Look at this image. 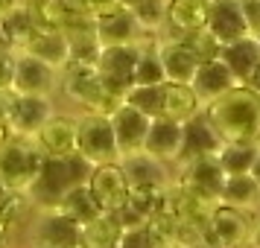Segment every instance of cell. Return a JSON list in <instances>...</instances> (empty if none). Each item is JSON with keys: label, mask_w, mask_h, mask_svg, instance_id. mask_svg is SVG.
Instances as JSON below:
<instances>
[{"label": "cell", "mask_w": 260, "mask_h": 248, "mask_svg": "<svg viewBox=\"0 0 260 248\" xmlns=\"http://www.w3.org/2000/svg\"><path fill=\"white\" fill-rule=\"evenodd\" d=\"M143 41H135V44H106L96 53L94 67L96 73L103 76L106 88L114 96L123 99V94L129 91L132 85V73H135V61H138V53H141Z\"/></svg>", "instance_id": "8992f818"}, {"label": "cell", "mask_w": 260, "mask_h": 248, "mask_svg": "<svg viewBox=\"0 0 260 248\" xmlns=\"http://www.w3.org/2000/svg\"><path fill=\"white\" fill-rule=\"evenodd\" d=\"M12 228H15V222L9 219V216H3V213H0V245H6V242H9Z\"/></svg>", "instance_id": "d590c367"}, {"label": "cell", "mask_w": 260, "mask_h": 248, "mask_svg": "<svg viewBox=\"0 0 260 248\" xmlns=\"http://www.w3.org/2000/svg\"><path fill=\"white\" fill-rule=\"evenodd\" d=\"M202 99L196 96V91L190 88V82H161V117L170 120H184L196 117L202 111Z\"/></svg>", "instance_id": "603a6c76"}, {"label": "cell", "mask_w": 260, "mask_h": 248, "mask_svg": "<svg viewBox=\"0 0 260 248\" xmlns=\"http://www.w3.org/2000/svg\"><path fill=\"white\" fill-rule=\"evenodd\" d=\"M254 231V216L246 207H234L216 201L211 216H208V245H225V248H237V245H248Z\"/></svg>", "instance_id": "5b68a950"}, {"label": "cell", "mask_w": 260, "mask_h": 248, "mask_svg": "<svg viewBox=\"0 0 260 248\" xmlns=\"http://www.w3.org/2000/svg\"><path fill=\"white\" fill-rule=\"evenodd\" d=\"M44 149L36 143V137L12 134L6 143H0V184L12 190H29L44 166Z\"/></svg>", "instance_id": "3957f363"}, {"label": "cell", "mask_w": 260, "mask_h": 248, "mask_svg": "<svg viewBox=\"0 0 260 248\" xmlns=\"http://www.w3.org/2000/svg\"><path fill=\"white\" fill-rule=\"evenodd\" d=\"M178 164H181V169H178L176 184H181L184 190H190V193H196L208 201H219L225 169L219 166L216 155H199V158H187V161H178Z\"/></svg>", "instance_id": "30bf717a"}, {"label": "cell", "mask_w": 260, "mask_h": 248, "mask_svg": "<svg viewBox=\"0 0 260 248\" xmlns=\"http://www.w3.org/2000/svg\"><path fill=\"white\" fill-rule=\"evenodd\" d=\"M135 21L141 24V29L146 36L164 32L167 26V0H138L135 6H129Z\"/></svg>", "instance_id": "f546056e"}, {"label": "cell", "mask_w": 260, "mask_h": 248, "mask_svg": "<svg viewBox=\"0 0 260 248\" xmlns=\"http://www.w3.org/2000/svg\"><path fill=\"white\" fill-rule=\"evenodd\" d=\"M187 44L193 50H196V56H199V61H205V59H216L219 56V50H222V44L216 41V38L202 26V29H196V32H187Z\"/></svg>", "instance_id": "1f68e13d"}, {"label": "cell", "mask_w": 260, "mask_h": 248, "mask_svg": "<svg viewBox=\"0 0 260 248\" xmlns=\"http://www.w3.org/2000/svg\"><path fill=\"white\" fill-rule=\"evenodd\" d=\"M59 88L71 96L73 102H79L85 111H100V114H111L114 108L123 102L106 88L103 76L96 73L94 64H79V61H68L59 70Z\"/></svg>", "instance_id": "7a4b0ae2"}, {"label": "cell", "mask_w": 260, "mask_h": 248, "mask_svg": "<svg viewBox=\"0 0 260 248\" xmlns=\"http://www.w3.org/2000/svg\"><path fill=\"white\" fill-rule=\"evenodd\" d=\"M120 3H123V6H135V3H138V0H120Z\"/></svg>", "instance_id": "7bdbcfd3"}, {"label": "cell", "mask_w": 260, "mask_h": 248, "mask_svg": "<svg viewBox=\"0 0 260 248\" xmlns=\"http://www.w3.org/2000/svg\"><path fill=\"white\" fill-rule=\"evenodd\" d=\"M248 88H251V91H257V94H260V64H257V67H254V73H251V76H248Z\"/></svg>", "instance_id": "74e56055"}, {"label": "cell", "mask_w": 260, "mask_h": 248, "mask_svg": "<svg viewBox=\"0 0 260 248\" xmlns=\"http://www.w3.org/2000/svg\"><path fill=\"white\" fill-rule=\"evenodd\" d=\"M12 137V129H9V123L6 120H0V143H6Z\"/></svg>", "instance_id": "f35d334b"}, {"label": "cell", "mask_w": 260, "mask_h": 248, "mask_svg": "<svg viewBox=\"0 0 260 248\" xmlns=\"http://www.w3.org/2000/svg\"><path fill=\"white\" fill-rule=\"evenodd\" d=\"M219 59L228 64V70L234 73L237 82L246 85L248 76H251V73H254V67L260 64L257 38L248 32V36H240V38H234V41L222 44V50H219Z\"/></svg>", "instance_id": "7402d4cb"}, {"label": "cell", "mask_w": 260, "mask_h": 248, "mask_svg": "<svg viewBox=\"0 0 260 248\" xmlns=\"http://www.w3.org/2000/svg\"><path fill=\"white\" fill-rule=\"evenodd\" d=\"M234 85H240V82L234 79V73L228 70V64L219 56L199 61V67H196L193 79H190V88L196 91V96L202 99V105H208L211 99H216L219 94H225Z\"/></svg>", "instance_id": "ffe728a7"}, {"label": "cell", "mask_w": 260, "mask_h": 248, "mask_svg": "<svg viewBox=\"0 0 260 248\" xmlns=\"http://www.w3.org/2000/svg\"><path fill=\"white\" fill-rule=\"evenodd\" d=\"M9 96H12V91H0V120H6V108H9Z\"/></svg>", "instance_id": "8d00e7d4"}, {"label": "cell", "mask_w": 260, "mask_h": 248, "mask_svg": "<svg viewBox=\"0 0 260 248\" xmlns=\"http://www.w3.org/2000/svg\"><path fill=\"white\" fill-rule=\"evenodd\" d=\"M143 152L155 155L164 164L178 161V152H181V123L170 117H152L146 140H143Z\"/></svg>", "instance_id": "44dd1931"}, {"label": "cell", "mask_w": 260, "mask_h": 248, "mask_svg": "<svg viewBox=\"0 0 260 248\" xmlns=\"http://www.w3.org/2000/svg\"><path fill=\"white\" fill-rule=\"evenodd\" d=\"M56 207L64 210L71 219H76L79 225L91 222L96 213H103V210H100V204L94 201V196H91L88 184H85V178H82V181H73L71 187L61 193L59 199H56Z\"/></svg>", "instance_id": "4316f807"}, {"label": "cell", "mask_w": 260, "mask_h": 248, "mask_svg": "<svg viewBox=\"0 0 260 248\" xmlns=\"http://www.w3.org/2000/svg\"><path fill=\"white\" fill-rule=\"evenodd\" d=\"M219 201L234 204V207H246V210H257L260 207V181L248 172H228L219 190Z\"/></svg>", "instance_id": "d4e9b609"}, {"label": "cell", "mask_w": 260, "mask_h": 248, "mask_svg": "<svg viewBox=\"0 0 260 248\" xmlns=\"http://www.w3.org/2000/svg\"><path fill=\"white\" fill-rule=\"evenodd\" d=\"M254 38H257V47H260V32H257V36H254Z\"/></svg>", "instance_id": "ee69618b"}, {"label": "cell", "mask_w": 260, "mask_h": 248, "mask_svg": "<svg viewBox=\"0 0 260 248\" xmlns=\"http://www.w3.org/2000/svg\"><path fill=\"white\" fill-rule=\"evenodd\" d=\"M248 245H257V248H260V222H254V231H251V239H248Z\"/></svg>", "instance_id": "60d3db41"}, {"label": "cell", "mask_w": 260, "mask_h": 248, "mask_svg": "<svg viewBox=\"0 0 260 248\" xmlns=\"http://www.w3.org/2000/svg\"><path fill=\"white\" fill-rule=\"evenodd\" d=\"M208 21V0H167V26L170 36H187L202 29Z\"/></svg>", "instance_id": "cb8c5ba5"}, {"label": "cell", "mask_w": 260, "mask_h": 248, "mask_svg": "<svg viewBox=\"0 0 260 248\" xmlns=\"http://www.w3.org/2000/svg\"><path fill=\"white\" fill-rule=\"evenodd\" d=\"M123 102L135 105L146 117H161V82L158 85H129Z\"/></svg>", "instance_id": "4dcf8cb0"}, {"label": "cell", "mask_w": 260, "mask_h": 248, "mask_svg": "<svg viewBox=\"0 0 260 248\" xmlns=\"http://www.w3.org/2000/svg\"><path fill=\"white\" fill-rule=\"evenodd\" d=\"M260 140H225L216 152V161L219 166L228 172H248L251 164H254V155H257Z\"/></svg>", "instance_id": "83f0119b"}, {"label": "cell", "mask_w": 260, "mask_h": 248, "mask_svg": "<svg viewBox=\"0 0 260 248\" xmlns=\"http://www.w3.org/2000/svg\"><path fill=\"white\" fill-rule=\"evenodd\" d=\"M158 50V59H161V67H164V79L167 82H190L193 73L199 67V56L196 50L187 44V38L181 36H167L164 41L155 44Z\"/></svg>", "instance_id": "9a60e30c"}, {"label": "cell", "mask_w": 260, "mask_h": 248, "mask_svg": "<svg viewBox=\"0 0 260 248\" xmlns=\"http://www.w3.org/2000/svg\"><path fill=\"white\" fill-rule=\"evenodd\" d=\"M76 155L85 164H106L120 158L108 114L85 111L82 117H76Z\"/></svg>", "instance_id": "277c9868"}, {"label": "cell", "mask_w": 260, "mask_h": 248, "mask_svg": "<svg viewBox=\"0 0 260 248\" xmlns=\"http://www.w3.org/2000/svg\"><path fill=\"white\" fill-rule=\"evenodd\" d=\"M205 29L211 32L219 44H228L240 36H248L246 15L240 0H208V21Z\"/></svg>", "instance_id": "e0dca14e"}, {"label": "cell", "mask_w": 260, "mask_h": 248, "mask_svg": "<svg viewBox=\"0 0 260 248\" xmlns=\"http://www.w3.org/2000/svg\"><path fill=\"white\" fill-rule=\"evenodd\" d=\"M15 50H24V53H29V56L47 61V64H53L56 70H61V67L71 61L68 36H64V29H59V26H32V29L18 41Z\"/></svg>", "instance_id": "7c38bea8"}, {"label": "cell", "mask_w": 260, "mask_h": 248, "mask_svg": "<svg viewBox=\"0 0 260 248\" xmlns=\"http://www.w3.org/2000/svg\"><path fill=\"white\" fill-rule=\"evenodd\" d=\"M36 143L44 149L47 158H71L76 155V117L50 114L44 126L36 131Z\"/></svg>", "instance_id": "2e32d148"}, {"label": "cell", "mask_w": 260, "mask_h": 248, "mask_svg": "<svg viewBox=\"0 0 260 248\" xmlns=\"http://www.w3.org/2000/svg\"><path fill=\"white\" fill-rule=\"evenodd\" d=\"M111 129H114V140H117V152L129 155V152H141L143 140H146V131H149V120L143 111H138L129 102H120L111 114Z\"/></svg>", "instance_id": "5bb4252c"}, {"label": "cell", "mask_w": 260, "mask_h": 248, "mask_svg": "<svg viewBox=\"0 0 260 248\" xmlns=\"http://www.w3.org/2000/svg\"><path fill=\"white\" fill-rule=\"evenodd\" d=\"M123 166V175L129 181V190H167V184L173 181L167 172V164L158 161L149 152H129L117 158Z\"/></svg>", "instance_id": "4fadbf2b"}, {"label": "cell", "mask_w": 260, "mask_h": 248, "mask_svg": "<svg viewBox=\"0 0 260 248\" xmlns=\"http://www.w3.org/2000/svg\"><path fill=\"white\" fill-rule=\"evenodd\" d=\"M251 175L260 181V146H257V155H254V164H251Z\"/></svg>", "instance_id": "b9f144b4"}, {"label": "cell", "mask_w": 260, "mask_h": 248, "mask_svg": "<svg viewBox=\"0 0 260 248\" xmlns=\"http://www.w3.org/2000/svg\"><path fill=\"white\" fill-rule=\"evenodd\" d=\"M15 67V47H0V91H9Z\"/></svg>", "instance_id": "836d02e7"}, {"label": "cell", "mask_w": 260, "mask_h": 248, "mask_svg": "<svg viewBox=\"0 0 260 248\" xmlns=\"http://www.w3.org/2000/svg\"><path fill=\"white\" fill-rule=\"evenodd\" d=\"M94 32L100 47H106V44H135V41H143V36H146L141 24L135 21L129 6H120L114 12L94 18Z\"/></svg>", "instance_id": "ac0fdd59"}, {"label": "cell", "mask_w": 260, "mask_h": 248, "mask_svg": "<svg viewBox=\"0 0 260 248\" xmlns=\"http://www.w3.org/2000/svg\"><path fill=\"white\" fill-rule=\"evenodd\" d=\"M164 82V67L158 59V50L155 44H141L138 61H135V73H132V85H158Z\"/></svg>", "instance_id": "f1b7e54d"}, {"label": "cell", "mask_w": 260, "mask_h": 248, "mask_svg": "<svg viewBox=\"0 0 260 248\" xmlns=\"http://www.w3.org/2000/svg\"><path fill=\"white\" fill-rule=\"evenodd\" d=\"M59 88V70L47 61L29 56L24 50H15V67H12V94H41L53 96Z\"/></svg>", "instance_id": "9c48e42d"}, {"label": "cell", "mask_w": 260, "mask_h": 248, "mask_svg": "<svg viewBox=\"0 0 260 248\" xmlns=\"http://www.w3.org/2000/svg\"><path fill=\"white\" fill-rule=\"evenodd\" d=\"M222 146V137L216 134V129L211 126V120L205 114H196L181 123V152L178 161H187V158H199V155H216Z\"/></svg>", "instance_id": "d6986e66"}, {"label": "cell", "mask_w": 260, "mask_h": 248, "mask_svg": "<svg viewBox=\"0 0 260 248\" xmlns=\"http://www.w3.org/2000/svg\"><path fill=\"white\" fill-rule=\"evenodd\" d=\"M85 184L91 190L100 210H117L129 199V181L123 175L120 161H106V164H91L85 172Z\"/></svg>", "instance_id": "52a82bcc"}, {"label": "cell", "mask_w": 260, "mask_h": 248, "mask_svg": "<svg viewBox=\"0 0 260 248\" xmlns=\"http://www.w3.org/2000/svg\"><path fill=\"white\" fill-rule=\"evenodd\" d=\"M53 114V96L41 94H12L6 108V123L12 134L36 137V131L44 126V120Z\"/></svg>", "instance_id": "8fae6325"}, {"label": "cell", "mask_w": 260, "mask_h": 248, "mask_svg": "<svg viewBox=\"0 0 260 248\" xmlns=\"http://www.w3.org/2000/svg\"><path fill=\"white\" fill-rule=\"evenodd\" d=\"M216 134L225 140H260V94L248 85H234L202 108Z\"/></svg>", "instance_id": "6da1fadb"}, {"label": "cell", "mask_w": 260, "mask_h": 248, "mask_svg": "<svg viewBox=\"0 0 260 248\" xmlns=\"http://www.w3.org/2000/svg\"><path fill=\"white\" fill-rule=\"evenodd\" d=\"M243 6V15H246V26L251 36L260 32V0H240Z\"/></svg>", "instance_id": "e575fe53"}, {"label": "cell", "mask_w": 260, "mask_h": 248, "mask_svg": "<svg viewBox=\"0 0 260 248\" xmlns=\"http://www.w3.org/2000/svg\"><path fill=\"white\" fill-rule=\"evenodd\" d=\"M18 3H21V0H0V15H6L9 9H15Z\"/></svg>", "instance_id": "ab89813d"}, {"label": "cell", "mask_w": 260, "mask_h": 248, "mask_svg": "<svg viewBox=\"0 0 260 248\" xmlns=\"http://www.w3.org/2000/svg\"><path fill=\"white\" fill-rule=\"evenodd\" d=\"M71 3L79 9V12L91 15V18L108 15V12H114V9H120V6H123L120 0H71Z\"/></svg>", "instance_id": "d6a6232c"}, {"label": "cell", "mask_w": 260, "mask_h": 248, "mask_svg": "<svg viewBox=\"0 0 260 248\" xmlns=\"http://www.w3.org/2000/svg\"><path fill=\"white\" fill-rule=\"evenodd\" d=\"M120 236H123V225L114 210L96 213L91 222L82 225V245L88 248H117Z\"/></svg>", "instance_id": "484cf974"}, {"label": "cell", "mask_w": 260, "mask_h": 248, "mask_svg": "<svg viewBox=\"0 0 260 248\" xmlns=\"http://www.w3.org/2000/svg\"><path fill=\"white\" fill-rule=\"evenodd\" d=\"M32 239L38 245H53V248H73L82 245V225L71 219L64 210L56 204H41L32 222Z\"/></svg>", "instance_id": "ba28073f"}]
</instances>
